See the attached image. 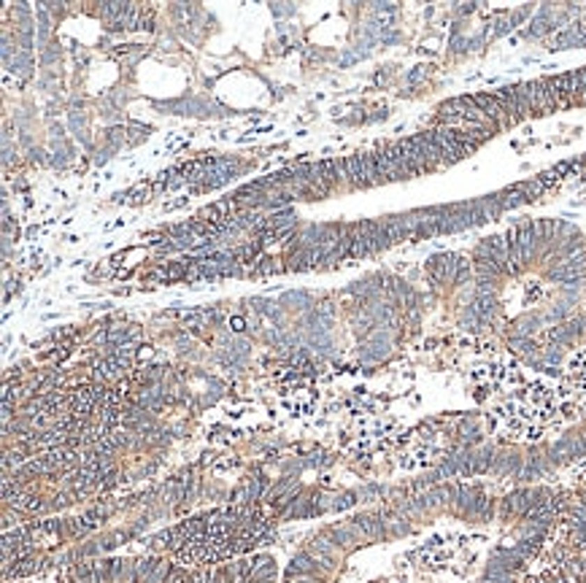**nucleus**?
I'll list each match as a JSON object with an SVG mask.
<instances>
[{
	"mask_svg": "<svg viewBox=\"0 0 586 583\" xmlns=\"http://www.w3.org/2000/svg\"><path fill=\"white\" fill-rule=\"evenodd\" d=\"M230 327H233L235 332H243V330H246V322H243L241 316H235V319H230Z\"/></svg>",
	"mask_w": 586,
	"mask_h": 583,
	"instance_id": "2",
	"label": "nucleus"
},
{
	"mask_svg": "<svg viewBox=\"0 0 586 583\" xmlns=\"http://www.w3.org/2000/svg\"><path fill=\"white\" fill-rule=\"evenodd\" d=\"M346 184L354 186V189H365L367 186V179H365V162L362 154H351L346 157Z\"/></svg>",
	"mask_w": 586,
	"mask_h": 583,
	"instance_id": "1",
	"label": "nucleus"
}]
</instances>
